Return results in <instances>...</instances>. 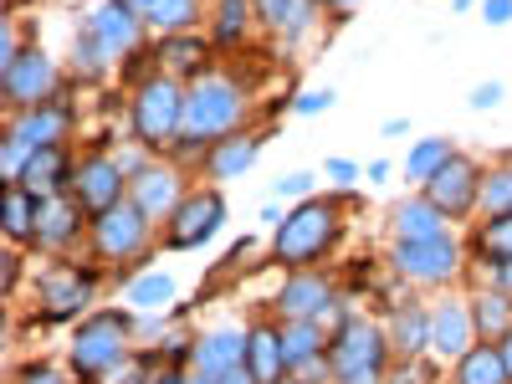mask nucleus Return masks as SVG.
I'll return each mask as SVG.
<instances>
[{
    "instance_id": "22",
    "label": "nucleus",
    "mask_w": 512,
    "mask_h": 384,
    "mask_svg": "<svg viewBox=\"0 0 512 384\" xmlns=\"http://www.w3.org/2000/svg\"><path fill=\"white\" fill-rule=\"evenodd\" d=\"M169 200H175V175L169 169H149V175H139V210H169Z\"/></svg>"
},
{
    "instance_id": "15",
    "label": "nucleus",
    "mask_w": 512,
    "mask_h": 384,
    "mask_svg": "<svg viewBox=\"0 0 512 384\" xmlns=\"http://www.w3.org/2000/svg\"><path fill=\"white\" fill-rule=\"evenodd\" d=\"M287 364V354H282V338L272 333V328H256L251 338H246V369L256 374V379H277V369Z\"/></svg>"
},
{
    "instance_id": "13",
    "label": "nucleus",
    "mask_w": 512,
    "mask_h": 384,
    "mask_svg": "<svg viewBox=\"0 0 512 384\" xmlns=\"http://www.w3.org/2000/svg\"><path fill=\"white\" fill-rule=\"evenodd\" d=\"M241 359H246V338H236V333H210V338H200V349H195V364H200L205 379H221Z\"/></svg>"
},
{
    "instance_id": "35",
    "label": "nucleus",
    "mask_w": 512,
    "mask_h": 384,
    "mask_svg": "<svg viewBox=\"0 0 512 384\" xmlns=\"http://www.w3.org/2000/svg\"><path fill=\"white\" fill-rule=\"evenodd\" d=\"M395 338H400V349H405V354H415V349H420V338H425V318H420V313H405V318L395 323Z\"/></svg>"
},
{
    "instance_id": "12",
    "label": "nucleus",
    "mask_w": 512,
    "mask_h": 384,
    "mask_svg": "<svg viewBox=\"0 0 512 384\" xmlns=\"http://www.w3.org/2000/svg\"><path fill=\"white\" fill-rule=\"evenodd\" d=\"M47 88H52V67H47V57L26 52V57H11V62H6V93H11V98L31 103V98H41Z\"/></svg>"
},
{
    "instance_id": "34",
    "label": "nucleus",
    "mask_w": 512,
    "mask_h": 384,
    "mask_svg": "<svg viewBox=\"0 0 512 384\" xmlns=\"http://www.w3.org/2000/svg\"><path fill=\"white\" fill-rule=\"evenodd\" d=\"M169 292H175V282L169 277H144V282H134V303H169Z\"/></svg>"
},
{
    "instance_id": "29",
    "label": "nucleus",
    "mask_w": 512,
    "mask_h": 384,
    "mask_svg": "<svg viewBox=\"0 0 512 384\" xmlns=\"http://www.w3.org/2000/svg\"><path fill=\"white\" fill-rule=\"evenodd\" d=\"M446 159H451V149H446L441 139H425V144H415V154H410V175H425V180H431Z\"/></svg>"
},
{
    "instance_id": "4",
    "label": "nucleus",
    "mask_w": 512,
    "mask_h": 384,
    "mask_svg": "<svg viewBox=\"0 0 512 384\" xmlns=\"http://www.w3.org/2000/svg\"><path fill=\"white\" fill-rule=\"evenodd\" d=\"M180 118H185V103H180V93L169 88V82H149V88L139 93L134 123H139L144 139H169L180 128Z\"/></svg>"
},
{
    "instance_id": "20",
    "label": "nucleus",
    "mask_w": 512,
    "mask_h": 384,
    "mask_svg": "<svg viewBox=\"0 0 512 384\" xmlns=\"http://www.w3.org/2000/svg\"><path fill=\"white\" fill-rule=\"evenodd\" d=\"M507 379V359L497 349H472L461 359V384H502Z\"/></svg>"
},
{
    "instance_id": "6",
    "label": "nucleus",
    "mask_w": 512,
    "mask_h": 384,
    "mask_svg": "<svg viewBox=\"0 0 512 384\" xmlns=\"http://www.w3.org/2000/svg\"><path fill=\"white\" fill-rule=\"evenodd\" d=\"M400 267L420 282H436L456 267V246L451 236H420V241H400Z\"/></svg>"
},
{
    "instance_id": "14",
    "label": "nucleus",
    "mask_w": 512,
    "mask_h": 384,
    "mask_svg": "<svg viewBox=\"0 0 512 384\" xmlns=\"http://www.w3.org/2000/svg\"><path fill=\"white\" fill-rule=\"evenodd\" d=\"M118 190H123L118 169H113V164H103V159H98V164H88V169L77 175V195H82V205H93L98 216L118 205Z\"/></svg>"
},
{
    "instance_id": "5",
    "label": "nucleus",
    "mask_w": 512,
    "mask_h": 384,
    "mask_svg": "<svg viewBox=\"0 0 512 384\" xmlns=\"http://www.w3.org/2000/svg\"><path fill=\"white\" fill-rule=\"evenodd\" d=\"M472 200H477V169L466 159H446L431 175V205L441 210V216H461Z\"/></svg>"
},
{
    "instance_id": "45",
    "label": "nucleus",
    "mask_w": 512,
    "mask_h": 384,
    "mask_svg": "<svg viewBox=\"0 0 512 384\" xmlns=\"http://www.w3.org/2000/svg\"><path fill=\"white\" fill-rule=\"evenodd\" d=\"M195 384H216V379H195Z\"/></svg>"
},
{
    "instance_id": "31",
    "label": "nucleus",
    "mask_w": 512,
    "mask_h": 384,
    "mask_svg": "<svg viewBox=\"0 0 512 384\" xmlns=\"http://www.w3.org/2000/svg\"><path fill=\"white\" fill-rule=\"evenodd\" d=\"M149 16H154V26H185L195 16V0H154Z\"/></svg>"
},
{
    "instance_id": "25",
    "label": "nucleus",
    "mask_w": 512,
    "mask_h": 384,
    "mask_svg": "<svg viewBox=\"0 0 512 384\" xmlns=\"http://www.w3.org/2000/svg\"><path fill=\"white\" fill-rule=\"evenodd\" d=\"M62 113H36V118H26L21 128H16V144H26V149H47L57 134H62Z\"/></svg>"
},
{
    "instance_id": "18",
    "label": "nucleus",
    "mask_w": 512,
    "mask_h": 384,
    "mask_svg": "<svg viewBox=\"0 0 512 384\" xmlns=\"http://www.w3.org/2000/svg\"><path fill=\"white\" fill-rule=\"evenodd\" d=\"M93 36L103 52H123L128 41H134V16H128V6H103L93 16Z\"/></svg>"
},
{
    "instance_id": "44",
    "label": "nucleus",
    "mask_w": 512,
    "mask_h": 384,
    "mask_svg": "<svg viewBox=\"0 0 512 384\" xmlns=\"http://www.w3.org/2000/svg\"><path fill=\"white\" fill-rule=\"evenodd\" d=\"M139 6H144V11H149V6H154V0H139Z\"/></svg>"
},
{
    "instance_id": "27",
    "label": "nucleus",
    "mask_w": 512,
    "mask_h": 384,
    "mask_svg": "<svg viewBox=\"0 0 512 384\" xmlns=\"http://www.w3.org/2000/svg\"><path fill=\"white\" fill-rule=\"evenodd\" d=\"M262 16L277 26V31H303L308 26V0H256Z\"/></svg>"
},
{
    "instance_id": "41",
    "label": "nucleus",
    "mask_w": 512,
    "mask_h": 384,
    "mask_svg": "<svg viewBox=\"0 0 512 384\" xmlns=\"http://www.w3.org/2000/svg\"><path fill=\"white\" fill-rule=\"evenodd\" d=\"M497 98H502V93H497V88H477V93H472V103H477V108H492V103H497Z\"/></svg>"
},
{
    "instance_id": "7",
    "label": "nucleus",
    "mask_w": 512,
    "mask_h": 384,
    "mask_svg": "<svg viewBox=\"0 0 512 384\" xmlns=\"http://www.w3.org/2000/svg\"><path fill=\"white\" fill-rule=\"evenodd\" d=\"M379 354H384L379 333H374L369 323H349L344 338H338V349H333V369L344 374V379H354V374H374V369H379Z\"/></svg>"
},
{
    "instance_id": "21",
    "label": "nucleus",
    "mask_w": 512,
    "mask_h": 384,
    "mask_svg": "<svg viewBox=\"0 0 512 384\" xmlns=\"http://www.w3.org/2000/svg\"><path fill=\"white\" fill-rule=\"evenodd\" d=\"M472 313H477L472 323L482 333H512V303H507L502 292H477V308Z\"/></svg>"
},
{
    "instance_id": "33",
    "label": "nucleus",
    "mask_w": 512,
    "mask_h": 384,
    "mask_svg": "<svg viewBox=\"0 0 512 384\" xmlns=\"http://www.w3.org/2000/svg\"><path fill=\"white\" fill-rule=\"evenodd\" d=\"M482 200L507 216V205H512V169H502V175H487V180H482Z\"/></svg>"
},
{
    "instance_id": "10",
    "label": "nucleus",
    "mask_w": 512,
    "mask_h": 384,
    "mask_svg": "<svg viewBox=\"0 0 512 384\" xmlns=\"http://www.w3.org/2000/svg\"><path fill=\"white\" fill-rule=\"evenodd\" d=\"M82 303H88V277L82 272H47L41 277V308H47V318H67L77 313Z\"/></svg>"
},
{
    "instance_id": "24",
    "label": "nucleus",
    "mask_w": 512,
    "mask_h": 384,
    "mask_svg": "<svg viewBox=\"0 0 512 384\" xmlns=\"http://www.w3.org/2000/svg\"><path fill=\"white\" fill-rule=\"evenodd\" d=\"M400 236L405 241H420V236H441V210L425 200V205H405L400 210Z\"/></svg>"
},
{
    "instance_id": "23",
    "label": "nucleus",
    "mask_w": 512,
    "mask_h": 384,
    "mask_svg": "<svg viewBox=\"0 0 512 384\" xmlns=\"http://www.w3.org/2000/svg\"><path fill=\"white\" fill-rule=\"evenodd\" d=\"M318 344H323V338H318V323H313V318H297V323L282 333V354H287V364L313 359V354H318Z\"/></svg>"
},
{
    "instance_id": "28",
    "label": "nucleus",
    "mask_w": 512,
    "mask_h": 384,
    "mask_svg": "<svg viewBox=\"0 0 512 384\" xmlns=\"http://www.w3.org/2000/svg\"><path fill=\"white\" fill-rule=\"evenodd\" d=\"M477 251L492 256V262H507V267H512V216H497V221L477 236Z\"/></svg>"
},
{
    "instance_id": "2",
    "label": "nucleus",
    "mask_w": 512,
    "mask_h": 384,
    "mask_svg": "<svg viewBox=\"0 0 512 384\" xmlns=\"http://www.w3.org/2000/svg\"><path fill=\"white\" fill-rule=\"evenodd\" d=\"M333 236V210L328 205H303L292 210V216L282 221L277 231V256H287V262H308V256H318Z\"/></svg>"
},
{
    "instance_id": "30",
    "label": "nucleus",
    "mask_w": 512,
    "mask_h": 384,
    "mask_svg": "<svg viewBox=\"0 0 512 384\" xmlns=\"http://www.w3.org/2000/svg\"><path fill=\"white\" fill-rule=\"evenodd\" d=\"M36 231V210L26 205V195H6V236H31Z\"/></svg>"
},
{
    "instance_id": "42",
    "label": "nucleus",
    "mask_w": 512,
    "mask_h": 384,
    "mask_svg": "<svg viewBox=\"0 0 512 384\" xmlns=\"http://www.w3.org/2000/svg\"><path fill=\"white\" fill-rule=\"evenodd\" d=\"M277 190H282V195H297V190H308V175H292V180H282Z\"/></svg>"
},
{
    "instance_id": "9",
    "label": "nucleus",
    "mask_w": 512,
    "mask_h": 384,
    "mask_svg": "<svg viewBox=\"0 0 512 384\" xmlns=\"http://www.w3.org/2000/svg\"><path fill=\"white\" fill-rule=\"evenodd\" d=\"M221 216H226V205H221V195H195L190 205H180V216H175V246H200L210 231L221 226Z\"/></svg>"
},
{
    "instance_id": "1",
    "label": "nucleus",
    "mask_w": 512,
    "mask_h": 384,
    "mask_svg": "<svg viewBox=\"0 0 512 384\" xmlns=\"http://www.w3.org/2000/svg\"><path fill=\"white\" fill-rule=\"evenodd\" d=\"M236 123V93L226 82H205L185 98V118H180V134L195 144V139H216Z\"/></svg>"
},
{
    "instance_id": "38",
    "label": "nucleus",
    "mask_w": 512,
    "mask_h": 384,
    "mask_svg": "<svg viewBox=\"0 0 512 384\" xmlns=\"http://www.w3.org/2000/svg\"><path fill=\"white\" fill-rule=\"evenodd\" d=\"M216 384H256V374H251L246 364H236V369H226V374H221Z\"/></svg>"
},
{
    "instance_id": "17",
    "label": "nucleus",
    "mask_w": 512,
    "mask_h": 384,
    "mask_svg": "<svg viewBox=\"0 0 512 384\" xmlns=\"http://www.w3.org/2000/svg\"><path fill=\"white\" fill-rule=\"evenodd\" d=\"M323 303H328V287H323L318 277H297V282L277 297V308H282L287 318H318Z\"/></svg>"
},
{
    "instance_id": "40",
    "label": "nucleus",
    "mask_w": 512,
    "mask_h": 384,
    "mask_svg": "<svg viewBox=\"0 0 512 384\" xmlns=\"http://www.w3.org/2000/svg\"><path fill=\"white\" fill-rule=\"evenodd\" d=\"M512 16V0H487V21H507Z\"/></svg>"
},
{
    "instance_id": "11",
    "label": "nucleus",
    "mask_w": 512,
    "mask_h": 384,
    "mask_svg": "<svg viewBox=\"0 0 512 384\" xmlns=\"http://www.w3.org/2000/svg\"><path fill=\"white\" fill-rule=\"evenodd\" d=\"M62 175H67V159H62L52 144H47V149H31L26 164H21V190L36 195V200H47V195H57Z\"/></svg>"
},
{
    "instance_id": "8",
    "label": "nucleus",
    "mask_w": 512,
    "mask_h": 384,
    "mask_svg": "<svg viewBox=\"0 0 512 384\" xmlns=\"http://www.w3.org/2000/svg\"><path fill=\"white\" fill-rule=\"evenodd\" d=\"M144 241V210L139 205H113V210H103L98 216V246L108 251V256H128Z\"/></svg>"
},
{
    "instance_id": "16",
    "label": "nucleus",
    "mask_w": 512,
    "mask_h": 384,
    "mask_svg": "<svg viewBox=\"0 0 512 384\" xmlns=\"http://www.w3.org/2000/svg\"><path fill=\"white\" fill-rule=\"evenodd\" d=\"M77 231V210L62 200V195H47V200H36V236L47 241V246H57V241H67Z\"/></svg>"
},
{
    "instance_id": "43",
    "label": "nucleus",
    "mask_w": 512,
    "mask_h": 384,
    "mask_svg": "<svg viewBox=\"0 0 512 384\" xmlns=\"http://www.w3.org/2000/svg\"><path fill=\"white\" fill-rule=\"evenodd\" d=\"M502 359H507V374H512V333H507V349H502Z\"/></svg>"
},
{
    "instance_id": "37",
    "label": "nucleus",
    "mask_w": 512,
    "mask_h": 384,
    "mask_svg": "<svg viewBox=\"0 0 512 384\" xmlns=\"http://www.w3.org/2000/svg\"><path fill=\"white\" fill-rule=\"evenodd\" d=\"M333 98L328 93H303V98H297V113H318V108H328Z\"/></svg>"
},
{
    "instance_id": "19",
    "label": "nucleus",
    "mask_w": 512,
    "mask_h": 384,
    "mask_svg": "<svg viewBox=\"0 0 512 384\" xmlns=\"http://www.w3.org/2000/svg\"><path fill=\"white\" fill-rule=\"evenodd\" d=\"M466 333H472V318H466L461 308H441L436 323H431V344L441 354H461L466 349Z\"/></svg>"
},
{
    "instance_id": "26",
    "label": "nucleus",
    "mask_w": 512,
    "mask_h": 384,
    "mask_svg": "<svg viewBox=\"0 0 512 384\" xmlns=\"http://www.w3.org/2000/svg\"><path fill=\"white\" fill-rule=\"evenodd\" d=\"M200 62H205V47L190 41V36H175V41H164V47H159V67L164 72H185V67H200Z\"/></svg>"
},
{
    "instance_id": "46",
    "label": "nucleus",
    "mask_w": 512,
    "mask_h": 384,
    "mask_svg": "<svg viewBox=\"0 0 512 384\" xmlns=\"http://www.w3.org/2000/svg\"><path fill=\"white\" fill-rule=\"evenodd\" d=\"M338 6H349V0H338Z\"/></svg>"
},
{
    "instance_id": "39",
    "label": "nucleus",
    "mask_w": 512,
    "mask_h": 384,
    "mask_svg": "<svg viewBox=\"0 0 512 384\" xmlns=\"http://www.w3.org/2000/svg\"><path fill=\"white\" fill-rule=\"evenodd\" d=\"M21 384H62V374H52V369H26Z\"/></svg>"
},
{
    "instance_id": "3",
    "label": "nucleus",
    "mask_w": 512,
    "mask_h": 384,
    "mask_svg": "<svg viewBox=\"0 0 512 384\" xmlns=\"http://www.w3.org/2000/svg\"><path fill=\"white\" fill-rule=\"evenodd\" d=\"M123 333H128V323H123L118 313L93 318L88 328L77 333V344H72L77 369H82V374H103V369H113V364L123 359Z\"/></svg>"
},
{
    "instance_id": "32",
    "label": "nucleus",
    "mask_w": 512,
    "mask_h": 384,
    "mask_svg": "<svg viewBox=\"0 0 512 384\" xmlns=\"http://www.w3.org/2000/svg\"><path fill=\"white\" fill-rule=\"evenodd\" d=\"M251 154H256V144H251V139H241V144H226V149L216 154V175H241V169L251 164Z\"/></svg>"
},
{
    "instance_id": "36",
    "label": "nucleus",
    "mask_w": 512,
    "mask_h": 384,
    "mask_svg": "<svg viewBox=\"0 0 512 384\" xmlns=\"http://www.w3.org/2000/svg\"><path fill=\"white\" fill-rule=\"evenodd\" d=\"M236 31H241V0H226L221 6V41H236Z\"/></svg>"
}]
</instances>
